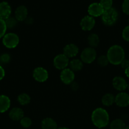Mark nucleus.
I'll return each mask as SVG.
<instances>
[{"label": "nucleus", "mask_w": 129, "mask_h": 129, "mask_svg": "<svg viewBox=\"0 0 129 129\" xmlns=\"http://www.w3.org/2000/svg\"><path fill=\"white\" fill-rule=\"evenodd\" d=\"M71 84V88L72 89V90L73 91H77V89H78V84H77V83H75V82L73 81V83H72Z\"/></svg>", "instance_id": "nucleus-34"}, {"label": "nucleus", "mask_w": 129, "mask_h": 129, "mask_svg": "<svg viewBox=\"0 0 129 129\" xmlns=\"http://www.w3.org/2000/svg\"><path fill=\"white\" fill-rule=\"evenodd\" d=\"M128 23H129V19H128Z\"/></svg>", "instance_id": "nucleus-40"}, {"label": "nucleus", "mask_w": 129, "mask_h": 129, "mask_svg": "<svg viewBox=\"0 0 129 129\" xmlns=\"http://www.w3.org/2000/svg\"><path fill=\"white\" fill-rule=\"evenodd\" d=\"M125 51L122 47L118 45H113L109 48L107 52L108 59L110 64L113 65H120L125 59Z\"/></svg>", "instance_id": "nucleus-2"}, {"label": "nucleus", "mask_w": 129, "mask_h": 129, "mask_svg": "<svg viewBox=\"0 0 129 129\" xmlns=\"http://www.w3.org/2000/svg\"><path fill=\"white\" fill-rule=\"evenodd\" d=\"M25 21L27 24H28V25H31L33 23V19L31 17H30V16H29V17L27 16V18L25 19Z\"/></svg>", "instance_id": "nucleus-35"}, {"label": "nucleus", "mask_w": 129, "mask_h": 129, "mask_svg": "<svg viewBox=\"0 0 129 129\" xmlns=\"http://www.w3.org/2000/svg\"><path fill=\"white\" fill-rule=\"evenodd\" d=\"M115 103L119 107L124 108L129 105V94L125 92H120L115 96Z\"/></svg>", "instance_id": "nucleus-10"}, {"label": "nucleus", "mask_w": 129, "mask_h": 129, "mask_svg": "<svg viewBox=\"0 0 129 129\" xmlns=\"http://www.w3.org/2000/svg\"><path fill=\"white\" fill-rule=\"evenodd\" d=\"M42 129H57L58 125L54 120L51 118H46L41 123Z\"/></svg>", "instance_id": "nucleus-18"}, {"label": "nucleus", "mask_w": 129, "mask_h": 129, "mask_svg": "<svg viewBox=\"0 0 129 129\" xmlns=\"http://www.w3.org/2000/svg\"><path fill=\"white\" fill-rule=\"evenodd\" d=\"M78 47L75 44H67L63 49V54L68 58L74 57L78 54Z\"/></svg>", "instance_id": "nucleus-14"}, {"label": "nucleus", "mask_w": 129, "mask_h": 129, "mask_svg": "<svg viewBox=\"0 0 129 129\" xmlns=\"http://www.w3.org/2000/svg\"><path fill=\"white\" fill-rule=\"evenodd\" d=\"M6 30H7V27H6L5 20L0 18V39L3 37L4 35L6 34Z\"/></svg>", "instance_id": "nucleus-28"}, {"label": "nucleus", "mask_w": 129, "mask_h": 129, "mask_svg": "<svg viewBox=\"0 0 129 129\" xmlns=\"http://www.w3.org/2000/svg\"><path fill=\"white\" fill-rule=\"evenodd\" d=\"M121 8L124 13L129 15V0H124L122 3Z\"/></svg>", "instance_id": "nucleus-30"}, {"label": "nucleus", "mask_w": 129, "mask_h": 129, "mask_svg": "<svg viewBox=\"0 0 129 129\" xmlns=\"http://www.w3.org/2000/svg\"><path fill=\"white\" fill-rule=\"evenodd\" d=\"M96 55H97V53L94 48L91 47H87L83 49L81 52V60L85 64H91L95 60Z\"/></svg>", "instance_id": "nucleus-5"}, {"label": "nucleus", "mask_w": 129, "mask_h": 129, "mask_svg": "<svg viewBox=\"0 0 129 129\" xmlns=\"http://www.w3.org/2000/svg\"><path fill=\"white\" fill-rule=\"evenodd\" d=\"M70 69L75 71H79L83 68V62L78 59H73L69 62Z\"/></svg>", "instance_id": "nucleus-19"}, {"label": "nucleus", "mask_w": 129, "mask_h": 129, "mask_svg": "<svg viewBox=\"0 0 129 129\" xmlns=\"http://www.w3.org/2000/svg\"><path fill=\"white\" fill-rule=\"evenodd\" d=\"M2 42L4 46L8 49H14L18 45L20 39L16 34L8 33L4 35Z\"/></svg>", "instance_id": "nucleus-4"}, {"label": "nucleus", "mask_w": 129, "mask_h": 129, "mask_svg": "<svg viewBox=\"0 0 129 129\" xmlns=\"http://www.w3.org/2000/svg\"><path fill=\"white\" fill-rule=\"evenodd\" d=\"M87 11L89 16L94 18L101 16L104 10L99 3H93L89 6Z\"/></svg>", "instance_id": "nucleus-8"}, {"label": "nucleus", "mask_w": 129, "mask_h": 129, "mask_svg": "<svg viewBox=\"0 0 129 129\" xmlns=\"http://www.w3.org/2000/svg\"><path fill=\"white\" fill-rule=\"evenodd\" d=\"M11 13V8L8 3L3 1L0 3V18L5 20L9 18Z\"/></svg>", "instance_id": "nucleus-13"}, {"label": "nucleus", "mask_w": 129, "mask_h": 129, "mask_svg": "<svg viewBox=\"0 0 129 129\" xmlns=\"http://www.w3.org/2000/svg\"><path fill=\"white\" fill-rule=\"evenodd\" d=\"M10 60H11V57L8 54L5 53L0 56V62L2 64H8L10 62Z\"/></svg>", "instance_id": "nucleus-29"}, {"label": "nucleus", "mask_w": 129, "mask_h": 129, "mask_svg": "<svg viewBox=\"0 0 129 129\" xmlns=\"http://www.w3.org/2000/svg\"><path fill=\"white\" fill-rule=\"evenodd\" d=\"M127 88H128V90H129V84H128V87H127Z\"/></svg>", "instance_id": "nucleus-39"}, {"label": "nucleus", "mask_w": 129, "mask_h": 129, "mask_svg": "<svg viewBox=\"0 0 129 129\" xmlns=\"http://www.w3.org/2000/svg\"><path fill=\"white\" fill-rule=\"evenodd\" d=\"M60 79L61 81L65 84H70L74 81L75 74L74 72L70 68H66L63 69L61 72Z\"/></svg>", "instance_id": "nucleus-9"}, {"label": "nucleus", "mask_w": 129, "mask_h": 129, "mask_svg": "<svg viewBox=\"0 0 129 129\" xmlns=\"http://www.w3.org/2000/svg\"><path fill=\"white\" fill-rule=\"evenodd\" d=\"M11 105V101L7 96L0 95V113H4L8 110Z\"/></svg>", "instance_id": "nucleus-17"}, {"label": "nucleus", "mask_w": 129, "mask_h": 129, "mask_svg": "<svg viewBox=\"0 0 129 129\" xmlns=\"http://www.w3.org/2000/svg\"><path fill=\"white\" fill-rule=\"evenodd\" d=\"M57 129H70L68 128H67V127H59V128H58Z\"/></svg>", "instance_id": "nucleus-37"}, {"label": "nucleus", "mask_w": 129, "mask_h": 129, "mask_svg": "<svg viewBox=\"0 0 129 129\" xmlns=\"http://www.w3.org/2000/svg\"><path fill=\"white\" fill-rule=\"evenodd\" d=\"M118 18V13L114 8H111L108 10H104L101 15L102 23L106 26H113L117 21Z\"/></svg>", "instance_id": "nucleus-3"}, {"label": "nucleus", "mask_w": 129, "mask_h": 129, "mask_svg": "<svg viewBox=\"0 0 129 129\" xmlns=\"http://www.w3.org/2000/svg\"><path fill=\"white\" fill-rule=\"evenodd\" d=\"M69 58L67 57L64 54H61L57 55L53 60V65L59 70H63L66 69L69 65Z\"/></svg>", "instance_id": "nucleus-6"}, {"label": "nucleus", "mask_w": 129, "mask_h": 129, "mask_svg": "<svg viewBox=\"0 0 129 129\" xmlns=\"http://www.w3.org/2000/svg\"><path fill=\"white\" fill-rule=\"evenodd\" d=\"M125 74L127 78H129V67L125 70Z\"/></svg>", "instance_id": "nucleus-36"}, {"label": "nucleus", "mask_w": 129, "mask_h": 129, "mask_svg": "<svg viewBox=\"0 0 129 129\" xmlns=\"http://www.w3.org/2000/svg\"><path fill=\"white\" fill-rule=\"evenodd\" d=\"M87 42L91 47H96L99 44V37L97 34H92L87 38Z\"/></svg>", "instance_id": "nucleus-21"}, {"label": "nucleus", "mask_w": 129, "mask_h": 129, "mask_svg": "<svg viewBox=\"0 0 129 129\" xmlns=\"http://www.w3.org/2000/svg\"><path fill=\"white\" fill-rule=\"evenodd\" d=\"M95 24H96V21L94 18L88 15L84 16L81 20L80 25L83 31H90L94 27Z\"/></svg>", "instance_id": "nucleus-11"}, {"label": "nucleus", "mask_w": 129, "mask_h": 129, "mask_svg": "<svg viewBox=\"0 0 129 129\" xmlns=\"http://www.w3.org/2000/svg\"><path fill=\"white\" fill-rule=\"evenodd\" d=\"M110 129H124L126 127L123 120L121 119H115L110 123Z\"/></svg>", "instance_id": "nucleus-22"}, {"label": "nucleus", "mask_w": 129, "mask_h": 129, "mask_svg": "<svg viewBox=\"0 0 129 129\" xmlns=\"http://www.w3.org/2000/svg\"><path fill=\"white\" fill-rule=\"evenodd\" d=\"M17 101L21 105H27L30 102V97L27 93H22L18 96Z\"/></svg>", "instance_id": "nucleus-23"}, {"label": "nucleus", "mask_w": 129, "mask_h": 129, "mask_svg": "<svg viewBox=\"0 0 129 129\" xmlns=\"http://www.w3.org/2000/svg\"><path fill=\"white\" fill-rule=\"evenodd\" d=\"M24 113L22 109L18 107L12 108L9 112V117L12 120L19 121L24 117Z\"/></svg>", "instance_id": "nucleus-16"}, {"label": "nucleus", "mask_w": 129, "mask_h": 129, "mask_svg": "<svg viewBox=\"0 0 129 129\" xmlns=\"http://www.w3.org/2000/svg\"><path fill=\"white\" fill-rule=\"evenodd\" d=\"M122 38L124 40L129 42V25L125 26L123 30Z\"/></svg>", "instance_id": "nucleus-31"}, {"label": "nucleus", "mask_w": 129, "mask_h": 129, "mask_svg": "<svg viewBox=\"0 0 129 129\" xmlns=\"http://www.w3.org/2000/svg\"><path fill=\"white\" fill-rule=\"evenodd\" d=\"M112 84L113 88L120 92L124 91L128 87V84L126 80L121 76L115 77L113 79Z\"/></svg>", "instance_id": "nucleus-12"}, {"label": "nucleus", "mask_w": 129, "mask_h": 129, "mask_svg": "<svg viewBox=\"0 0 129 129\" xmlns=\"http://www.w3.org/2000/svg\"><path fill=\"white\" fill-rule=\"evenodd\" d=\"M91 120L95 127L102 128L109 124L110 117L106 110L102 108H97L92 112Z\"/></svg>", "instance_id": "nucleus-1"}, {"label": "nucleus", "mask_w": 129, "mask_h": 129, "mask_svg": "<svg viewBox=\"0 0 129 129\" xmlns=\"http://www.w3.org/2000/svg\"><path fill=\"white\" fill-rule=\"evenodd\" d=\"M5 21L7 28H13L15 27L16 25H17V20H16V19L14 17H11V16H10L7 19H6Z\"/></svg>", "instance_id": "nucleus-24"}, {"label": "nucleus", "mask_w": 129, "mask_h": 129, "mask_svg": "<svg viewBox=\"0 0 129 129\" xmlns=\"http://www.w3.org/2000/svg\"><path fill=\"white\" fill-rule=\"evenodd\" d=\"M115 97L114 96L113 94L111 93H107L102 96L101 102H102L103 105L110 107L115 103Z\"/></svg>", "instance_id": "nucleus-20"}, {"label": "nucleus", "mask_w": 129, "mask_h": 129, "mask_svg": "<svg viewBox=\"0 0 129 129\" xmlns=\"http://www.w3.org/2000/svg\"><path fill=\"white\" fill-rule=\"evenodd\" d=\"M5 76V71L4 68L0 65V81L2 80Z\"/></svg>", "instance_id": "nucleus-33"}, {"label": "nucleus", "mask_w": 129, "mask_h": 129, "mask_svg": "<svg viewBox=\"0 0 129 129\" xmlns=\"http://www.w3.org/2000/svg\"><path fill=\"white\" fill-rule=\"evenodd\" d=\"M33 78L36 81L39 83L45 82L48 79V72L41 67L36 68L33 71Z\"/></svg>", "instance_id": "nucleus-7"}, {"label": "nucleus", "mask_w": 129, "mask_h": 129, "mask_svg": "<svg viewBox=\"0 0 129 129\" xmlns=\"http://www.w3.org/2000/svg\"><path fill=\"white\" fill-rule=\"evenodd\" d=\"M20 124L24 128H29L32 125V120L30 118L24 117L20 120Z\"/></svg>", "instance_id": "nucleus-26"}, {"label": "nucleus", "mask_w": 129, "mask_h": 129, "mask_svg": "<svg viewBox=\"0 0 129 129\" xmlns=\"http://www.w3.org/2000/svg\"><path fill=\"white\" fill-rule=\"evenodd\" d=\"M110 63L109 62L108 59L107 55H102L98 58L97 59V64L100 66L102 67H105L106 66L108 65V64Z\"/></svg>", "instance_id": "nucleus-25"}, {"label": "nucleus", "mask_w": 129, "mask_h": 129, "mask_svg": "<svg viewBox=\"0 0 129 129\" xmlns=\"http://www.w3.org/2000/svg\"><path fill=\"white\" fill-rule=\"evenodd\" d=\"M28 16V10L26 6L21 5L17 7L15 12V18L17 21H24Z\"/></svg>", "instance_id": "nucleus-15"}, {"label": "nucleus", "mask_w": 129, "mask_h": 129, "mask_svg": "<svg viewBox=\"0 0 129 129\" xmlns=\"http://www.w3.org/2000/svg\"><path fill=\"white\" fill-rule=\"evenodd\" d=\"M124 129H129V125H128L126 126V127H125V128H124Z\"/></svg>", "instance_id": "nucleus-38"}, {"label": "nucleus", "mask_w": 129, "mask_h": 129, "mask_svg": "<svg viewBox=\"0 0 129 129\" xmlns=\"http://www.w3.org/2000/svg\"><path fill=\"white\" fill-rule=\"evenodd\" d=\"M120 65H121V68L125 70L126 68H128L129 67V60L125 58V59L122 60V62H121Z\"/></svg>", "instance_id": "nucleus-32"}, {"label": "nucleus", "mask_w": 129, "mask_h": 129, "mask_svg": "<svg viewBox=\"0 0 129 129\" xmlns=\"http://www.w3.org/2000/svg\"><path fill=\"white\" fill-rule=\"evenodd\" d=\"M100 4L104 10L112 8L113 0H100Z\"/></svg>", "instance_id": "nucleus-27"}]
</instances>
